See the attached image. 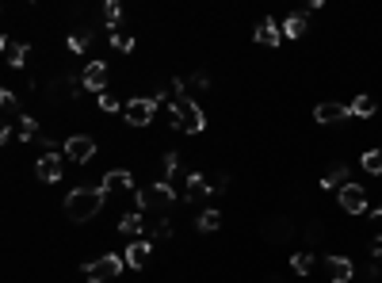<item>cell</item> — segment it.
<instances>
[{
	"label": "cell",
	"instance_id": "obj_14",
	"mask_svg": "<svg viewBox=\"0 0 382 283\" xmlns=\"http://www.w3.org/2000/svg\"><path fill=\"white\" fill-rule=\"evenodd\" d=\"M149 253H153V245H149L145 238H138V241H130V245H126V264H130V268H145V260H149Z\"/></svg>",
	"mask_w": 382,
	"mask_h": 283
},
{
	"label": "cell",
	"instance_id": "obj_21",
	"mask_svg": "<svg viewBox=\"0 0 382 283\" xmlns=\"http://www.w3.org/2000/svg\"><path fill=\"white\" fill-rule=\"evenodd\" d=\"M195 226H199L203 233H210V230H218L222 226V211H203L199 219H195Z\"/></svg>",
	"mask_w": 382,
	"mask_h": 283
},
{
	"label": "cell",
	"instance_id": "obj_9",
	"mask_svg": "<svg viewBox=\"0 0 382 283\" xmlns=\"http://www.w3.org/2000/svg\"><path fill=\"white\" fill-rule=\"evenodd\" d=\"M314 119L318 122H325V127H333V122H344V119H352V108L348 103H318V108H314Z\"/></svg>",
	"mask_w": 382,
	"mask_h": 283
},
{
	"label": "cell",
	"instance_id": "obj_22",
	"mask_svg": "<svg viewBox=\"0 0 382 283\" xmlns=\"http://www.w3.org/2000/svg\"><path fill=\"white\" fill-rule=\"evenodd\" d=\"M119 230H123L126 238H138V233H142V214H123V219H119Z\"/></svg>",
	"mask_w": 382,
	"mask_h": 283
},
{
	"label": "cell",
	"instance_id": "obj_2",
	"mask_svg": "<svg viewBox=\"0 0 382 283\" xmlns=\"http://www.w3.org/2000/svg\"><path fill=\"white\" fill-rule=\"evenodd\" d=\"M172 122L184 130V134H199V130L207 127V115H203V108L195 100H188V96L176 100L172 96Z\"/></svg>",
	"mask_w": 382,
	"mask_h": 283
},
{
	"label": "cell",
	"instance_id": "obj_4",
	"mask_svg": "<svg viewBox=\"0 0 382 283\" xmlns=\"http://www.w3.org/2000/svg\"><path fill=\"white\" fill-rule=\"evenodd\" d=\"M123 257H115V253H107V257H96V260H88L85 264V276L92 283H107V279H115V276H123Z\"/></svg>",
	"mask_w": 382,
	"mask_h": 283
},
{
	"label": "cell",
	"instance_id": "obj_5",
	"mask_svg": "<svg viewBox=\"0 0 382 283\" xmlns=\"http://www.w3.org/2000/svg\"><path fill=\"white\" fill-rule=\"evenodd\" d=\"M123 115H126L130 127H149V122H153V115H157V100H153V96H134V100L123 108Z\"/></svg>",
	"mask_w": 382,
	"mask_h": 283
},
{
	"label": "cell",
	"instance_id": "obj_15",
	"mask_svg": "<svg viewBox=\"0 0 382 283\" xmlns=\"http://www.w3.org/2000/svg\"><path fill=\"white\" fill-rule=\"evenodd\" d=\"M348 108H352V115H359V119H371V115H375V111H378V100L371 96V92H359V96L352 100Z\"/></svg>",
	"mask_w": 382,
	"mask_h": 283
},
{
	"label": "cell",
	"instance_id": "obj_1",
	"mask_svg": "<svg viewBox=\"0 0 382 283\" xmlns=\"http://www.w3.org/2000/svg\"><path fill=\"white\" fill-rule=\"evenodd\" d=\"M104 200H107L104 187H77V192L65 195V214H69L73 222H88L104 211Z\"/></svg>",
	"mask_w": 382,
	"mask_h": 283
},
{
	"label": "cell",
	"instance_id": "obj_29",
	"mask_svg": "<svg viewBox=\"0 0 382 283\" xmlns=\"http://www.w3.org/2000/svg\"><path fill=\"white\" fill-rule=\"evenodd\" d=\"M176 168H180V154H165V173H176Z\"/></svg>",
	"mask_w": 382,
	"mask_h": 283
},
{
	"label": "cell",
	"instance_id": "obj_31",
	"mask_svg": "<svg viewBox=\"0 0 382 283\" xmlns=\"http://www.w3.org/2000/svg\"><path fill=\"white\" fill-rule=\"evenodd\" d=\"M371 257H375V260H382V233H378L375 241H371Z\"/></svg>",
	"mask_w": 382,
	"mask_h": 283
},
{
	"label": "cell",
	"instance_id": "obj_27",
	"mask_svg": "<svg viewBox=\"0 0 382 283\" xmlns=\"http://www.w3.org/2000/svg\"><path fill=\"white\" fill-rule=\"evenodd\" d=\"M111 46H115V50H134V39H130V35L126 31H111Z\"/></svg>",
	"mask_w": 382,
	"mask_h": 283
},
{
	"label": "cell",
	"instance_id": "obj_13",
	"mask_svg": "<svg viewBox=\"0 0 382 283\" xmlns=\"http://www.w3.org/2000/svg\"><path fill=\"white\" fill-rule=\"evenodd\" d=\"M0 54H4V62L12 65V69H23V62H27V46H20L16 39H0Z\"/></svg>",
	"mask_w": 382,
	"mask_h": 283
},
{
	"label": "cell",
	"instance_id": "obj_17",
	"mask_svg": "<svg viewBox=\"0 0 382 283\" xmlns=\"http://www.w3.org/2000/svg\"><path fill=\"white\" fill-rule=\"evenodd\" d=\"M210 187L214 184H207V176H203V173H191L188 176V200H203V195H210Z\"/></svg>",
	"mask_w": 382,
	"mask_h": 283
},
{
	"label": "cell",
	"instance_id": "obj_26",
	"mask_svg": "<svg viewBox=\"0 0 382 283\" xmlns=\"http://www.w3.org/2000/svg\"><path fill=\"white\" fill-rule=\"evenodd\" d=\"M104 20H107L111 27L123 20V4H119V0H107V4H104Z\"/></svg>",
	"mask_w": 382,
	"mask_h": 283
},
{
	"label": "cell",
	"instance_id": "obj_8",
	"mask_svg": "<svg viewBox=\"0 0 382 283\" xmlns=\"http://www.w3.org/2000/svg\"><path fill=\"white\" fill-rule=\"evenodd\" d=\"M80 84H85L88 92H100V96H104V88H107V65L104 62H88L85 73H80Z\"/></svg>",
	"mask_w": 382,
	"mask_h": 283
},
{
	"label": "cell",
	"instance_id": "obj_28",
	"mask_svg": "<svg viewBox=\"0 0 382 283\" xmlns=\"http://www.w3.org/2000/svg\"><path fill=\"white\" fill-rule=\"evenodd\" d=\"M88 42H92V31H73V35H69V46H73V50H85Z\"/></svg>",
	"mask_w": 382,
	"mask_h": 283
},
{
	"label": "cell",
	"instance_id": "obj_24",
	"mask_svg": "<svg viewBox=\"0 0 382 283\" xmlns=\"http://www.w3.org/2000/svg\"><path fill=\"white\" fill-rule=\"evenodd\" d=\"M344 180H348V165H333L329 168V176H325V187H344Z\"/></svg>",
	"mask_w": 382,
	"mask_h": 283
},
{
	"label": "cell",
	"instance_id": "obj_7",
	"mask_svg": "<svg viewBox=\"0 0 382 283\" xmlns=\"http://www.w3.org/2000/svg\"><path fill=\"white\" fill-rule=\"evenodd\" d=\"M340 211L363 214V211H367V192H363L359 184H344L340 187Z\"/></svg>",
	"mask_w": 382,
	"mask_h": 283
},
{
	"label": "cell",
	"instance_id": "obj_11",
	"mask_svg": "<svg viewBox=\"0 0 382 283\" xmlns=\"http://www.w3.org/2000/svg\"><path fill=\"white\" fill-rule=\"evenodd\" d=\"M35 173H39L42 184H58L61 180V154H42L39 165H35Z\"/></svg>",
	"mask_w": 382,
	"mask_h": 283
},
{
	"label": "cell",
	"instance_id": "obj_10",
	"mask_svg": "<svg viewBox=\"0 0 382 283\" xmlns=\"http://www.w3.org/2000/svg\"><path fill=\"white\" fill-rule=\"evenodd\" d=\"M253 39H256L260 46H279V42H283V27H279L272 16H264V20H256Z\"/></svg>",
	"mask_w": 382,
	"mask_h": 283
},
{
	"label": "cell",
	"instance_id": "obj_20",
	"mask_svg": "<svg viewBox=\"0 0 382 283\" xmlns=\"http://www.w3.org/2000/svg\"><path fill=\"white\" fill-rule=\"evenodd\" d=\"M16 134H20L23 142H39V122H35L31 115H20V127H16Z\"/></svg>",
	"mask_w": 382,
	"mask_h": 283
},
{
	"label": "cell",
	"instance_id": "obj_6",
	"mask_svg": "<svg viewBox=\"0 0 382 283\" xmlns=\"http://www.w3.org/2000/svg\"><path fill=\"white\" fill-rule=\"evenodd\" d=\"M65 157H69V161H77V165H85V161L96 157V142H92L88 134H73L69 142H65Z\"/></svg>",
	"mask_w": 382,
	"mask_h": 283
},
{
	"label": "cell",
	"instance_id": "obj_18",
	"mask_svg": "<svg viewBox=\"0 0 382 283\" xmlns=\"http://www.w3.org/2000/svg\"><path fill=\"white\" fill-rule=\"evenodd\" d=\"M306 27H310V23H306V16H287V23H283V35H287V39H302V35H306Z\"/></svg>",
	"mask_w": 382,
	"mask_h": 283
},
{
	"label": "cell",
	"instance_id": "obj_23",
	"mask_svg": "<svg viewBox=\"0 0 382 283\" xmlns=\"http://www.w3.org/2000/svg\"><path fill=\"white\" fill-rule=\"evenodd\" d=\"M363 173L382 176V149H371V154H363Z\"/></svg>",
	"mask_w": 382,
	"mask_h": 283
},
{
	"label": "cell",
	"instance_id": "obj_30",
	"mask_svg": "<svg viewBox=\"0 0 382 283\" xmlns=\"http://www.w3.org/2000/svg\"><path fill=\"white\" fill-rule=\"evenodd\" d=\"M100 108H104V111H119V100L111 96V92H104V96H100Z\"/></svg>",
	"mask_w": 382,
	"mask_h": 283
},
{
	"label": "cell",
	"instance_id": "obj_16",
	"mask_svg": "<svg viewBox=\"0 0 382 283\" xmlns=\"http://www.w3.org/2000/svg\"><path fill=\"white\" fill-rule=\"evenodd\" d=\"M100 187H104V192H115V187H134V176H130L126 168H111Z\"/></svg>",
	"mask_w": 382,
	"mask_h": 283
},
{
	"label": "cell",
	"instance_id": "obj_19",
	"mask_svg": "<svg viewBox=\"0 0 382 283\" xmlns=\"http://www.w3.org/2000/svg\"><path fill=\"white\" fill-rule=\"evenodd\" d=\"M0 108H4V115H8V122H20V103H16V92H0Z\"/></svg>",
	"mask_w": 382,
	"mask_h": 283
},
{
	"label": "cell",
	"instance_id": "obj_12",
	"mask_svg": "<svg viewBox=\"0 0 382 283\" xmlns=\"http://www.w3.org/2000/svg\"><path fill=\"white\" fill-rule=\"evenodd\" d=\"M325 272H329V283H348L356 276V268H352L348 257H325Z\"/></svg>",
	"mask_w": 382,
	"mask_h": 283
},
{
	"label": "cell",
	"instance_id": "obj_25",
	"mask_svg": "<svg viewBox=\"0 0 382 283\" xmlns=\"http://www.w3.org/2000/svg\"><path fill=\"white\" fill-rule=\"evenodd\" d=\"M291 268L298 272V276H306V272L314 268V253H294V257H291Z\"/></svg>",
	"mask_w": 382,
	"mask_h": 283
},
{
	"label": "cell",
	"instance_id": "obj_3",
	"mask_svg": "<svg viewBox=\"0 0 382 283\" xmlns=\"http://www.w3.org/2000/svg\"><path fill=\"white\" fill-rule=\"evenodd\" d=\"M176 203V192H172V184H145V187H138V207L142 211H153V214H165L169 207Z\"/></svg>",
	"mask_w": 382,
	"mask_h": 283
}]
</instances>
